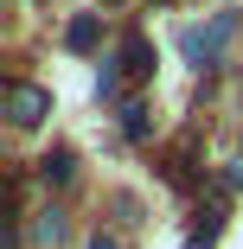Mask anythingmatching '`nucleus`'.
I'll list each match as a JSON object with an SVG mask.
<instances>
[{"label": "nucleus", "instance_id": "7", "mask_svg": "<svg viewBox=\"0 0 243 249\" xmlns=\"http://www.w3.org/2000/svg\"><path fill=\"white\" fill-rule=\"evenodd\" d=\"M122 134L128 141H148V103H134V96L122 103Z\"/></svg>", "mask_w": 243, "mask_h": 249}, {"label": "nucleus", "instance_id": "5", "mask_svg": "<svg viewBox=\"0 0 243 249\" xmlns=\"http://www.w3.org/2000/svg\"><path fill=\"white\" fill-rule=\"evenodd\" d=\"M71 173H77V154H71V147H58V154L38 160V179L45 185H71Z\"/></svg>", "mask_w": 243, "mask_h": 249}, {"label": "nucleus", "instance_id": "8", "mask_svg": "<svg viewBox=\"0 0 243 249\" xmlns=\"http://www.w3.org/2000/svg\"><path fill=\"white\" fill-rule=\"evenodd\" d=\"M167 179H173V185H192V147H173V160H167Z\"/></svg>", "mask_w": 243, "mask_h": 249}, {"label": "nucleus", "instance_id": "10", "mask_svg": "<svg viewBox=\"0 0 243 249\" xmlns=\"http://www.w3.org/2000/svg\"><path fill=\"white\" fill-rule=\"evenodd\" d=\"M218 185H224V192H243V166H224V173H218Z\"/></svg>", "mask_w": 243, "mask_h": 249}, {"label": "nucleus", "instance_id": "6", "mask_svg": "<svg viewBox=\"0 0 243 249\" xmlns=\"http://www.w3.org/2000/svg\"><path fill=\"white\" fill-rule=\"evenodd\" d=\"M218 230H224V205H205V211H199V224H192V243H186V249H211V236H218Z\"/></svg>", "mask_w": 243, "mask_h": 249}, {"label": "nucleus", "instance_id": "11", "mask_svg": "<svg viewBox=\"0 0 243 249\" xmlns=\"http://www.w3.org/2000/svg\"><path fill=\"white\" fill-rule=\"evenodd\" d=\"M90 249H122V243H115V236H103V230H96V236H90Z\"/></svg>", "mask_w": 243, "mask_h": 249}, {"label": "nucleus", "instance_id": "2", "mask_svg": "<svg viewBox=\"0 0 243 249\" xmlns=\"http://www.w3.org/2000/svg\"><path fill=\"white\" fill-rule=\"evenodd\" d=\"M7 115L19 128H38L45 115H52V96H45L38 83H7Z\"/></svg>", "mask_w": 243, "mask_h": 249}, {"label": "nucleus", "instance_id": "9", "mask_svg": "<svg viewBox=\"0 0 243 249\" xmlns=\"http://www.w3.org/2000/svg\"><path fill=\"white\" fill-rule=\"evenodd\" d=\"M38 236H45V243H58V236H64V217H58V211H45V217H38Z\"/></svg>", "mask_w": 243, "mask_h": 249}, {"label": "nucleus", "instance_id": "4", "mask_svg": "<svg viewBox=\"0 0 243 249\" xmlns=\"http://www.w3.org/2000/svg\"><path fill=\"white\" fill-rule=\"evenodd\" d=\"M96 38H103V19H96V13H77L64 26V45H71V52H96Z\"/></svg>", "mask_w": 243, "mask_h": 249}, {"label": "nucleus", "instance_id": "1", "mask_svg": "<svg viewBox=\"0 0 243 249\" xmlns=\"http://www.w3.org/2000/svg\"><path fill=\"white\" fill-rule=\"evenodd\" d=\"M230 32H237V13H218L211 26H186L179 45H186V58H192V64H211V58L224 52V38H230Z\"/></svg>", "mask_w": 243, "mask_h": 249}, {"label": "nucleus", "instance_id": "3", "mask_svg": "<svg viewBox=\"0 0 243 249\" xmlns=\"http://www.w3.org/2000/svg\"><path fill=\"white\" fill-rule=\"evenodd\" d=\"M122 77H134V83L154 77V38H148V32H128V38H122Z\"/></svg>", "mask_w": 243, "mask_h": 249}]
</instances>
